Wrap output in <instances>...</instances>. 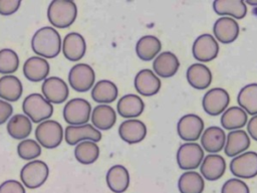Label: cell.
<instances>
[{"label":"cell","instance_id":"cell-34","mask_svg":"<svg viewBox=\"0 0 257 193\" xmlns=\"http://www.w3.org/2000/svg\"><path fill=\"white\" fill-rule=\"evenodd\" d=\"M180 193H203L205 189L204 178L195 171L183 173L178 180Z\"/></svg>","mask_w":257,"mask_h":193},{"label":"cell","instance_id":"cell-38","mask_svg":"<svg viewBox=\"0 0 257 193\" xmlns=\"http://www.w3.org/2000/svg\"><path fill=\"white\" fill-rule=\"evenodd\" d=\"M17 153L23 160H33L40 156L41 146L32 139H24L18 144Z\"/></svg>","mask_w":257,"mask_h":193},{"label":"cell","instance_id":"cell-21","mask_svg":"<svg viewBox=\"0 0 257 193\" xmlns=\"http://www.w3.org/2000/svg\"><path fill=\"white\" fill-rule=\"evenodd\" d=\"M226 143V135L223 129L212 126L205 129L201 135V145L208 153L216 154L223 150Z\"/></svg>","mask_w":257,"mask_h":193},{"label":"cell","instance_id":"cell-37","mask_svg":"<svg viewBox=\"0 0 257 193\" xmlns=\"http://www.w3.org/2000/svg\"><path fill=\"white\" fill-rule=\"evenodd\" d=\"M19 66V57L17 53L10 48L0 50V73L9 75L15 72Z\"/></svg>","mask_w":257,"mask_h":193},{"label":"cell","instance_id":"cell-28","mask_svg":"<svg viewBox=\"0 0 257 193\" xmlns=\"http://www.w3.org/2000/svg\"><path fill=\"white\" fill-rule=\"evenodd\" d=\"M145 109V104L141 96L133 93L121 96L116 105V110L119 116L126 119L139 117Z\"/></svg>","mask_w":257,"mask_h":193},{"label":"cell","instance_id":"cell-11","mask_svg":"<svg viewBox=\"0 0 257 193\" xmlns=\"http://www.w3.org/2000/svg\"><path fill=\"white\" fill-rule=\"evenodd\" d=\"M192 52L197 60L209 62L217 57L219 53V44L212 34H201L195 39Z\"/></svg>","mask_w":257,"mask_h":193},{"label":"cell","instance_id":"cell-41","mask_svg":"<svg viewBox=\"0 0 257 193\" xmlns=\"http://www.w3.org/2000/svg\"><path fill=\"white\" fill-rule=\"evenodd\" d=\"M0 193H26L24 186L16 180H7L0 185Z\"/></svg>","mask_w":257,"mask_h":193},{"label":"cell","instance_id":"cell-30","mask_svg":"<svg viewBox=\"0 0 257 193\" xmlns=\"http://www.w3.org/2000/svg\"><path fill=\"white\" fill-rule=\"evenodd\" d=\"M118 90L114 82L101 79L98 80L91 89V98L94 102L102 105H107L114 102L117 98Z\"/></svg>","mask_w":257,"mask_h":193},{"label":"cell","instance_id":"cell-5","mask_svg":"<svg viewBox=\"0 0 257 193\" xmlns=\"http://www.w3.org/2000/svg\"><path fill=\"white\" fill-rule=\"evenodd\" d=\"M48 175L49 169L47 164L40 160L28 162L20 171L21 182L29 189H36L42 186L47 180Z\"/></svg>","mask_w":257,"mask_h":193},{"label":"cell","instance_id":"cell-18","mask_svg":"<svg viewBox=\"0 0 257 193\" xmlns=\"http://www.w3.org/2000/svg\"><path fill=\"white\" fill-rule=\"evenodd\" d=\"M118 135L122 141L130 145L138 144L146 138L147 127L140 120L128 119L119 125Z\"/></svg>","mask_w":257,"mask_h":193},{"label":"cell","instance_id":"cell-33","mask_svg":"<svg viewBox=\"0 0 257 193\" xmlns=\"http://www.w3.org/2000/svg\"><path fill=\"white\" fill-rule=\"evenodd\" d=\"M32 131L31 121L22 114L13 116L7 124V133L10 137L16 140H24Z\"/></svg>","mask_w":257,"mask_h":193},{"label":"cell","instance_id":"cell-23","mask_svg":"<svg viewBox=\"0 0 257 193\" xmlns=\"http://www.w3.org/2000/svg\"><path fill=\"white\" fill-rule=\"evenodd\" d=\"M186 77L192 87L205 89L210 86L213 75L207 65L203 63H193L188 67Z\"/></svg>","mask_w":257,"mask_h":193},{"label":"cell","instance_id":"cell-12","mask_svg":"<svg viewBox=\"0 0 257 193\" xmlns=\"http://www.w3.org/2000/svg\"><path fill=\"white\" fill-rule=\"evenodd\" d=\"M204 131L203 120L195 115L188 114L183 116L177 124V132L179 137L186 142L197 141Z\"/></svg>","mask_w":257,"mask_h":193},{"label":"cell","instance_id":"cell-25","mask_svg":"<svg viewBox=\"0 0 257 193\" xmlns=\"http://www.w3.org/2000/svg\"><path fill=\"white\" fill-rule=\"evenodd\" d=\"M105 181L113 193H123L130 186L128 171L122 165H113L106 172Z\"/></svg>","mask_w":257,"mask_h":193},{"label":"cell","instance_id":"cell-17","mask_svg":"<svg viewBox=\"0 0 257 193\" xmlns=\"http://www.w3.org/2000/svg\"><path fill=\"white\" fill-rule=\"evenodd\" d=\"M134 84L136 90L144 96L155 95L161 88V80L159 76L148 68L142 69L137 73Z\"/></svg>","mask_w":257,"mask_h":193},{"label":"cell","instance_id":"cell-1","mask_svg":"<svg viewBox=\"0 0 257 193\" xmlns=\"http://www.w3.org/2000/svg\"><path fill=\"white\" fill-rule=\"evenodd\" d=\"M61 44L59 33L50 26H44L38 29L31 39L33 52L43 58H53L57 56L60 52Z\"/></svg>","mask_w":257,"mask_h":193},{"label":"cell","instance_id":"cell-10","mask_svg":"<svg viewBox=\"0 0 257 193\" xmlns=\"http://www.w3.org/2000/svg\"><path fill=\"white\" fill-rule=\"evenodd\" d=\"M230 103L228 91L221 87L209 89L202 100V106L209 116H218L227 110Z\"/></svg>","mask_w":257,"mask_h":193},{"label":"cell","instance_id":"cell-42","mask_svg":"<svg viewBox=\"0 0 257 193\" xmlns=\"http://www.w3.org/2000/svg\"><path fill=\"white\" fill-rule=\"evenodd\" d=\"M13 113L12 106L3 100H0V125L6 123Z\"/></svg>","mask_w":257,"mask_h":193},{"label":"cell","instance_id":"cell-15","mask_svg":"<svg viewBox=\"0 0 257 193\" xmlns=\"http://www.w3.org/2000/svg\"><path fill=\"white\" fill-rule=\"evenodd\" d=\"M239 24L231 17L223 16L216 20L213 25V33L216 40L221 43H232L239 36Z\"/></svg>","mask_w":257,"mask_h":193},{"label":"cell","instance_id":"cell-4","mask_svg":"<svg viewBox=\"0 0 257 193\" xmlns=\"http://www.w3.org/2000/svg\"><path fill=\"white\" fill-rule=\"evenodd\" d=\"M35 138L40 146L46 149H54L63 140V129L58 122L46 120L36 127Z\"/></svg>","mask_w":257,"mask_h":193},{"label":"cell","instance_id":"cell-35","mask_svg":"<svg viewBox=\"0 0 257 193\" xmlns=\"http://www.w3.org/2000/svg\"><path fill=\"white\" fill-rule=\"evenodd\" d=\"M237 103L246 114L251 116L257 115V83H249L243 86L238 95Z\"/></svg>","mask_w":257,"mask_h":193},{"label":"cell","instance_id":"cell-26","mask_svg":"<svg viewBox=\"0 0 257 193\" xmlns=\"http://www.w3.org/2000/svg\"><path fill=\"white\" fill-rule=\"evenodd\" d=\"M213 10L222 16L242 19L247 14V6L243 0H215Z\"/></svg>","mask_w":257,"mask_h":193},{"label":"cell","instance_id":"cell-2","mask_svg":"<svg viewBox=\"0 0 257 193\" xmlns=\"http://www.w3.org/2000/svg\"><path fill=\"white\" fill-rule=\"evenodd\" d=\"M77 7L70 0H53L47 8V18L56 28H67L76 19Z\"/></svg>","mask_w":257,"mask_h":193},{"label":"cell","instance_id":"cell-43","mask_svg":"<svg viewBox=\"0 0 257 193\" xmlns=\"http://www.w3.org/2000/svg\"><path fill=\"white\" fill-rule=\"evenodd\" d=\"M247 131L250 137L257 141V115L253 116L248 122H247Z\"/></svg>","mask_w":257,"mask_h":193},{"label":"cell","instance_id":"cell-16","mask_svg":"<svg viewBox=\"0 0 257 193\" xmlns=\"http://www.w3.org/2000/svg\"><path fill=\"white\" fill-rule=\"evenodd\" d=\"M61 48L66 59L70 61H78L85 54L86 43L81 34L70 32L64 36Z\"/></svg>","mask_w":257,"mask_h":193},{"label":"cell","instance_id":"cell-24","mask_svg":"<svg viewBox=\"0 0 257 193\" xmlns=\"http://www.w3.org/2000/svg\"><path fill=\"white\" fill-rule=\"evenodd\" d=\"M250 146V137L244 130L231 131L226 136L224 152L228 157H236L244 152Z\"/></svg>","mask_w":257,"mask_h":193},{"label":"cell","instance_id":"cell-36","mask_svg":"<svg viewBox=\"0 0 257 193\" xmlns=\"http://www.w3.org/2000/svg\"><path fill=\"white\" fill-rule=\"evenodd\" d=\"M99 156V148L96 143L91 141H83L76 145L74 149L75 159L83 165L94 163Z\"/></svg>","mask_w":257,"mask_h":193},{"label":"cell","instance_id":"cell-40","mask_svg":"<svg viewBox=\"0 0 257 193\" xmlns=\"http://www.w3.org/2000/svg\"><path fill=\"white\" fill-rule=\"evenodd\" d=\"M21 4L20 0H0V14L9 16L15 13Z\"/></svg>","mask_w":257,"mask_h":193},{"label":"cell","instance_id":"cell-13","mask_svg":"<svg viewBox=\"0 0 257 193\" xmlns=\"http://www.w3.org/2000/svg\"><path fill=\"white\" fill-rule=\"evenodd\" d=\"M64 140L70 145H76L83 141L99 142L101 140V133L90 124L80 126H67L64 131Z\"/></svg>","mask_w":257,"mask_h":193},{"label":"cell","instance_id":"cell-9","mask_svg":"<svg viewBox=\"0 0 257 193\" xmlns=\"http://www.w3.org/2000/svg\"><path fill=\"white\" fill-rule=\"evenodd\" d=\"M231 173L242 179H250L257 176V153L244 152L236 157L230 163Z\"/></svg>","mask_w":257,"mask_h":193},{"label":"cell","instance_id":"cell-31","mask_svg":"<svg viewBox=\"0 0 257 193\" xmlns=\"http://www.w3.org/2000/svg\"><path fill=\"white\" fill-rule=\"evenodd\" d=\"M221 126L228 131L241 130L248 122L246 112L240 107H230L221 116Z\"/></svg>","mask_w":257,"mask_h":193},{"label":"cell","instance_id":"cell-39","mask_svg":"<svg viewBox=\"0 0 257 193\" xmlns=\"http://www.w3.org/2000/svg\"><path fill=\"white\" fill-rule=\"evenodd\" d=\"M221 193H250V191L244 181L238 178H232L223 184Z\"/></svg>","mask_w":257,"mask_h":193},{"label":"cell","instance_id":"cell-8","mask_svg":"<svg viewBox=\"0 0 257 193\" xmlns=\"http://www.w3.org/2000/svg\"><path fill=\"white\" fill-rule=\"evenodd\" d=\"M95 80V73L92 67L86 63L74 64L68 73L70 86L78 91L84 92L92 88Z\"/></svg>","mask_w":257,"mask_h":193},{"label":"cell","instance_id":"cell-19","mask_svg":"<svg viewBox=\"0 0 257 193\" xmlns=\"http://www.w3.org/2000/svg\"><path fill=\"white\" fill-rule=\"evenodd\" d=\"M226 170L225 159L219 154H209L204 157L200 171L202 177L209 181H216L220 179Z\"/></svg>","mask_w":257,"mask_h":193},{"label":"cell","instance_id":"cell-27","mask_svg":"<svg viewBox=\"0 0 257 193\" xmlns=\"http://www.w3.org/2000/svg\"><path fill=\"white\" fill-rule=\"evenodd\" d=\"M90 119L92 126L99 130L106 131L111 129L116 122V113L108 105H97L91 112Z\"/></svg>","mask_w":257,"mask_h":193},{"label":"cell","instance_id":"cell-22","mask_svg":"<svg viewBox=\"0 0 257 193\" xmlns=\"http://www.w3.org/2000/svg\"><path fill=\"white\" fill-rule=\"evenodd\" d=\"M50 66L48 61L40 56H31L23 64L24 76L33 82H38L47 78Z\"/></svg>","mask_w":257,"mask_h":193},{"label":"cell","instance_id":"cell-29","mask_svg":"<svg viewBox=\"0 0 257 193\" xmlns=\"http://www.w3.org/2000/svg\"><path fill=\"white\" fill-rule=\"evenodd\" d=\"M161 49V40L154 35H145L141 37L136 44L137 55L145 61L156 58L159 55Z\"/></svg>","mask_w":257,"mask_h":193},{"label":"cell","instance_id":"cell-7","mask_svg":"<svg viewBox=\"0 0 257 193\" xmlns=\"http://www.w3.org/2000/svg\"><path fill=\"white\" fill-rule=\"evenodd\" d=\"M204 159L203 148L195 142H187L182 144L177 151L178 166L185 171H193L197 169Z\"/></svg>","mask_w":257,"mask_h":193},{"label":"cell","instance_id":"cell-32","mask_svg":"<svg viewBox=\"0 0 257 193\" xmlns=\"http://www.w3.org/2000/svg\"><path fill=\"white\" fill-rule=\"evenodd\" d=\"M23 92V86L18 77L4 75L0 77V98L6 102H16Z\"/></svg>","mask_w":257,"mask_h":193},{"label":"cell","instance_id":"cell-3","mask_svg":"<svg viewBox=\"0 0 257 193\" xmlns=\"http://www.w3.org/2000/svg\"><path fill=\"white\" fill-rule=\"evenodd\" d=\"M22 110L25 116L33 123H41L49 120L53 114V106L40 93L28 94L23 103Z\"/></svg>","mask_w":257,"mask_h":193},{"label":"cell","instance_id":"cell-14","mask_svg":"<svg viewBox=\"0 0 257 193\" xmlns=\"http://www.w3.org/2000/svg\"><path fill=\"white\" fill-rule=\"evenodd\" d=\"M42 94L50 104H62L68 98V87L65 81L57 76H50L43 80Z\"/></svg>","mask_w":257,"mask_h":193},{"label":"cell","instance_id":"cell-44","mask_svg":"<svg viewBox=\"0 0 257 193\" xmlns=\"http://www.w3.org/2000/svg\"><path fill=\"white\" fill-rule=\"evenodd\" d=\"M244 3L252 5V6H257V0H245Z\"/></svg>","mask_w":257,"mask_h":193},{"label":"cell","instance_id":"cell-6","mask_svg":"<svg viewBox=\"0 0 257 193\" xmlns=\"http://www.w3.org/2000/svg\"><path fill=\"white\" fill-rule=\"evenodd\" d=\"M90 115L91 106L84 99H72L63 108V119L69 126L85 125L89 121Z\"/></svg>","mask_w":257,"mask_h":193},{"label":"cell","instance_id":"cell-20","mask_svg":"<svg viewBox=\"0 0 257 193\" xmlns=\"http://www.w3.org/2000/svg\"><path fill=\"white\" fill-rule=\"evenodd\" d=\"M180 67V61L175 53L164 51L160 53L153 62L155 74L164 78H169L175 75Z\"/></svg>","mask_w":257,"mask_h":193}]
</instances>
